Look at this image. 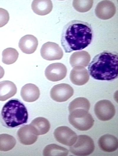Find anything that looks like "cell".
Instances as JSON below:
<instances>
[{"mask_svg": "<svg viewBox=\"0 0 118 156\" xmlns=\"http://www.w3.org/2000/svg\"><path fill=\"white\" fill-rule=\"evenodd\" d=\"M31 8L36 14L44 16L51 12L53 5L50 0H34L31 4Z\"/></svg>", "mask_w": 118, "mask_h": 156, "instance_id": "obj_18", "label": "cell"}, {"mask_svg": "<svg viewBox=\"0 0 118 156\" xmlns=\"http://www.w3.org/2000/svg\"><path fill=\"white\" fill-rule=\"evenodd\" d=\"M93 32L88 23L73 20L67 24L62 30L61 42L65 53L82 50L91 43Z\"/></svg>", "mask_w": 118, "mask_h": 156, "instance_id": "obj_1", "label": "cell"}, {"mask_svg": "<svg viewBox=\"0 0 118 156\" xmlns=\"http://www.w3.org/2000/svg\"><path fill=\"white\" fill-rule=\"evenodd\" d=\"M1 114L5 124L11 127L26 123L28 118L26 107L17 99H12L7 102L2 108Z\"/></svg>", "mask_w": 118, "mask_h": 156, "instance_id": "obj_3", "label": "cell"}, {"mask_svg": "<svg viewBox=\"0 0 118 156\" xmlns=\"http://www.w3.org/2000/svg\"><path fill=\"white\" fill-rule=\"evenodd\" d=\"M69 113V122L77 129L81 131H87L93 125L94 120L88 111L83 109H77Z\"/></svg>", "mask_w": 118, "mask_h": 156, "instance_id": "obj_4", "label": "cell"}, {"mask_svg": "<svg viewBox=\"0 0 118 156\" xmlns=\"http://www.w3.org/2000/svg\"><path fill=\"white\" fill-rule=\"evenodd\" d=\"M17 92L16 86L12 82L8 80L0 82V101L6 100L13 96Z\"/></svg>", "mask_w": 118, "mask_h": 156, "instance_id": "obj_20", "label": "cell"}, {"mask_svg": "<svg viewBox=\"0 0 118 156\" xmlns=\"http://www.w3.org/2000/svg\"><path fill=\"white\" fill-rule=\"evenodd\" d=\"M54 135L58 142L68 146L73 145L78 138L75 132L68 127L65 126L57 128L54 131Z\"/></svg>", "mask_w": 118, "mask_h": 156, "instance_id": "obj_7", "label": "cell"}, {"mask_svg": "<svg viewBox=\"0 0 118 156\" xmlns=\"http://www.w3.org/2000/svg\"><path fill=\"white\" fill-rule=\"evenodd\" d=\"M94 111L98 119L104 121L110 120L115 113L114 105L110 101L106 100H101L96 103Z\"/></svg>", "mask_w": 118, "mask_h": 156, "instance_id": "obj_6", "label": "cell"}, {"mask_svg": "<svg viewBox=\"0 0 118 156\" xmlns=\"http://www.w3.org/2000/svg\"><path fill=\"white\" fill-rule=\"evenodd\" d=\"M98 144L101 149L105 152H114L118 147L117 139L109 134H105L101 136L99 139Z\"/></svg>", "mask_w": 118, "mask_h": 156, "instance_id": "obj_16", "label": "cell"}, {"mask_svg": "<svg viewBox=\"0 0 118 156\" xmlns=\"http://www.w3.org/2000/svg\"><path fill=\"white\" fill-rule=\"evenodd\" d=\"M16 143V140L13 136L6 134H0V151H9L14 147Z\"/></svg>", "mask_w": 118, "mask_h": 156, "instance_id": "obj_22", "label": "cell"}, {"mask_svg": "<svg viewBox=\"0 0 118 156\" xmlns=\"http://www.w3.org/2000/svg\"><path fill=\"white\" fill-rule=\"evenodd\" d=\"M94 144L92 139L85 135L78 136L76 142L70 146V151L73 154L79 156L90 155L94 151Z\"/></svg>", "mask_w": 118, "mask_h": 156, "instance_id": "obj_5", "label": "cell"}, {"mask_svg": "<svg viewBox=\"0 0 118 156\" xmlns=\"http://www.w3.org/2000/svg\"><path fill=\"white\" fill-rule=\"evenodd\" d=\"M70 78L73 84L81 86L85 84L88 81L89 75L87 70L83 67L76 66L71 71Z\"/></svg>", "mask_w": 118, "mask_h": 156, "instance_id": "obj_12", "label": "cell"}, {"mask_svg": "<svg viewBox=\"0 0 118 156\" xmlns=\"http://www.w3.org/2000/svg\"><path fill=\"white\" fill-rule=\"evenodd\" d=\"M2 60L3 63L9 65L15 63L19 56V53L15 48H7L4 50L2 52Z\"/></svg>", "mask_w": 118, "mask_h": 156, "instance_id": "obj_23", "label": "cell"}, {"mask_svg": "<svg viewBox=\"0 0 118 156\" xmlns=\"http://www.w3.org/2000/svg\"><path fill=\"white\" fill-rule=\"evenodd\" d=\"M38 44V40L35 37L31 35H27L21 38L18 45L23 53L30 54L35 51Z\"/></svg>", "mask_w": 118, "mask_h": 156, "instance_id": "obj_13", "label": "cell"}, {"mask_svg": "<svg viewBox=\"0 0 118 156\" xmlns=\"http://www.w3.org/2000/svg\"><path fill=\"white\" fill-rule=\"evenodd\" d=\"M90 106V102L88 99L84 98L79 97L75 98L70 103L68 109L69 112L77 109H83L88 111Z\"/></svg>", "mask_w": 118, "mask_h": 156, "instance_id": "obj_24", "label": "cell"}, {"mask_svg": "<svg viewBox=\"0 0 118 156\" xmlns=\"http://www.w3.org/2000/svg\"><path fill=\"white\" fill-rule=\"evenodd\" d=\"M9 19V14L8 11L4 9L0 8V27L7 24Z\"/></svg>", "mask_w": 118, "mask_h": 156, "instance_id": "obj_26", "label": "cell"}, {"mask_svg": "<svg viewBox=\"0 0 118 156\" xmlns=\"http://www.w3.org/2000/svg\"><path fill=\"white\" fill-rule=\"evenodd\" d=\"M17 135L20 142L25 145L34 144L38 138V135L33 133L29 125H26L20 128L17 131Z\"/></svg>", "mask_w": 118, "mask_h": 156, "instance_id": "obj_14", "label": "cell"}, {"mask_svg": "<svg viewBox=\"0 0 118 156\" xmlns=\"http://www.w3.org/2000/svg\"><path fill=\"white\" fill-rule=\"evenodd\" d=\"M67 69L66 66L60 63L50 64L46 68L45 75L49 80L57 82L63 79L66 76Z\"/></svg>", "mask_w": 118, "mask_h": 156, "instance_id": "obj_10", "label": "cell"}, {"mask_svg": "<svg viewBox=\"0 0 118 156\" xmlns=\"http://www.w3.org/2000/svg\"><path fill=\"white\" fill-rule=\"evenodd\" d=\"M118 53L108 51L96 55L89 64L88 70L94 79L112 80L118 77Z\"/></svg>", "mask_w": 118, "mask_h": 156, "instance_id": "obj_2", "label": "cell"}, {"mask_svg": "<svg viewBox=\"0 0 118 156\" xmlns=\"http://www.w3.org/2000/svg\"><path fill=\"white\" fill-rule=\"evenodd\" d=\"M29 125L33 133L37 135L46 134L50 128L49 121L42 117H39L34 119Z\"/></svg>", "mask_w": 118, "mask_h": 156, "instance_id": "obj_17", "label": "cell"}, {"mask_svg": "<svg viewBox=\"0 0 118 156\" xmlns=\"http://www.w3.org/2000/svg\"><path fill=\"white\" fill-rule=\"evenodd\" d=\"M74 90L69 84L61 83L54 86L50 91L51 98L59 102L67 100L73 95Z\"/></svg>", "mask_w": 118, "mask_h": 156, "instance_id": "obj_8", "label": "cell"}, {"mask_svg": "<svg viewBox=\"0 0 118 156\" xmlns=\"http://www.w3.org/2000/svg\"><path fill=\"white\" fill-rule=\"evenodd\" d=\"M91 60L90 54L84 51L73 53L70 58V63L72 67L82 66L86 67Z\"/></svg>", "mask_w": 118, "mask_h": 156, "instance_id": "obj_19", "label": "cell"}, {"mask_svg": "<svg viewBox=\"0 0 118 156\" xmlns=\"http://www.w3.org/2000/svg\"><path fill=\"white\" fill-rule=\"evenodd\" d=\"M116 12V8L114 3L110 0H103L97 5L95 13L99 18L107 20L112 18Z\"/></svg>", "mask_w": 118, "mask_h": 156, "instance_id": "obj_11", "label": "cell"}, {"mask_svg": "<svg viewBox=\"0 0 118 156\" xmlns=\"http://www.w3.org/2000/svg\"><path fill=\"white\" fill-rule=\"evenodd\" d=\"M40 52L44 59L48 61L58 60L63 56V52L59 45L54 42H48L42 46Z\"/></svg>", "mask_w": 118, "mask_h": 156, "instance_id": "obj_9", "label": "cell"}, {"mask_svg": "<svg viewBox=\"0 0 118 156\" xmlns=\"http://www.w3.org/2000/svg\"><path fill=\"white\" fill-rule=\"evenodd\" d=\"M4 74V70L3 68L0 65V79L3 77Z\"/></svg>", "mask_w": 118, "mask_h": 156, "instance_id": "obj_27", "label": "cell"}, {"mask_svg": "<svg viewBox=\"0 0 118 156\" xmlns=\"http://www.w3.org/2000/svg\"><path fill=\"white\" fill-rule=\"evenodd\" d=\"M20 94L24 101L32 102L38 99L40 93V90L37 86L33 84L28 83L22 87Z\"/></svg>", "mask_w": 118, "mask_h": 156, "instance_id": "obj_15", "label": "cell"}, {"mask_svg": "<svg viewBox=\"0 0 118 156\" xmlns=\"http://www.w3.org/2000/svg\"><path fill=\"white\" fill-rule=\"evenodd\" d=\"M68 150L67 149L55 144H51L46 146L43 150V155L48 156H67Z\"/></svg>", "mask_w": 118, "mask_h": 156, "instance_id": "obj_21", "label": "cell"}, {"mask_svg": "<svg viewBox=\"0 0 118 156\" xmlns=\"http://www.w3.org/2000/svg\"><path fill=\"white\" fill-rule=\"evenodd\" d=\"M93 1L91 0H73L72 4L74 8L77 11L82 13L89 11L92 7Z\"/></svg>", "mask_w": 118, "mask_h": 156, "instance_id": "obj_25", "label": "cell"}]
</instances>
